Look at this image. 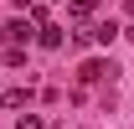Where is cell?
<instances>
[{
  "mask_svg": "<svg viewBox=\"0 0 134 129\" xmlns=\"http://www.w3.org/2000/svg\"><path fill=\"white\" fill-rule=\"evenodd\" d=\"M0 98H5V109H26V98H31V93H26V88H5Z\"/></svg>",
  "mask_w": 134,
  "mask_h": 129,
  "instance_id": "cell-3",
  "label": "cell"
},
{
  "mask_svg": "<svg viewBox=\"0 0 134 129\" xmlns=\"http://www.w3.org/2000/svg\"><path fill=\"white\" fill-rule=\"evenodd\" d=\"M0 36H5V41H26V36H31V26H26V21H10Z\"/></svg>",
  "mask_w": 134,
  "mask_h": 129,
  "instance_id": "cell-2",
  "label": "cell"
},
{
  "mask_svg": "<svg viewBox=\"0 0 134 129\" xmlns=\"http://www.w3.org/2000/svg\"><path fill=\"white\" fill-rule=\"evenodd\" d=\"M98 10V0H72V16H93Z\"/></svg>",
  "mask_w": 134,
  "mask_h": 129,
  "instance_id": "cell-6",
  "label": "cell"
},
{
  "mask_svg": "<svg viewBox=\"0 0 134 129\" xmlns=\"http://www.w3.org/2000/svg\"><path fill=\"white\" fill-rule=\"evenodd\" d=\"M16 129H41V119H36V114H21V119H16Z\"/></svg>",
  "mask_w": 134,
  "mask_h": 129,
  "instance_id": "cell-7",
  "label": "cell"
},
{
  "mask_svg": "<svg viewBox=\"0 0 134 129\" xmlns=\"http://www.w3.org/2000/svg\"><path fill=\"white\" fill-rule=\"evenodd\" d=\"M114 36H119V26H114V21H108V26H93V41H103V47H108Z\"/></svg>",
  "mask_w": 134,
  "mask_h": 129,
  "instance_id": "cell-4",
  "label": "cell"
},
{
  "mask_svg": "<svg viewBox=\"0 0 134 129\" xmlns=\"http://www.w3.org/2000/svg\"><path fill=\"white\" fill-rule=\"evenodd\" d=\"M41 47H62V31L57 26H41Z\"/></svg>",
  "mask_w": 134,
  "mask_h": 129,
  "instance_id": "cell-5",
  "label": "cell"
},
{
  "mask_svg": "<svg viewBox=\"0 0 134 129\" xmlns=\"http://www.w3.org/2000/svg\"><path fill=\"white\" fill-rule=\"evenodd\" d=\"M108 72H114L108 62H83V72H77V78H83V83H103Z\"/></svg>",
  "mask_w": 134,
  "mask_h": 129,
  "instance_id": "cell-1",
  "label": "cell"
}]
</instances>
